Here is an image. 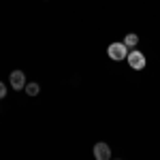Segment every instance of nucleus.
I'll return each instance as SVG.
<instances>
[{"label": "nucleus", "instance_id": "f257e3e1", "mask_svg": "<svg viewBox=\"0 0 160 160\" xmlns=\"http://www.w3.org/2000/svg\"><path fill=\"white\" fill-rule=\"evenodd\" d=\"M128 47L124 45V43H111L109 47H107V56H109L111 60L120 62V60H126L128 58Z\"/></svg>", "mask_w": 160, "mask_h": 160}, {"label": "nucleus", "instance_id": "f03ea898", "mask_svg": "<svg viewBox=\"0 0 160 160\" xmlns=\"http://www.w3.org/2000/svg\"><path fill=\"white\" fill-rule=\"evenodd\" d=\"M128 64H130V68H135V71H141V68H145V56L141 53L139 49H130L128 51Z\"/></svg>", "mask_w": 160, "mask_h": 160}, {"label": "nucleus", "instance_id": "7ed1b4c3", "mask_svg": "<svg viewBox=\"0 0 160 160\" xmlns=\"http://www.w3.org/2000/svg\"><path fill=\"white\" fill-rule=\"evenodd\" d=\"M9 81H11L13 90H24V88H26V75H24V71H13L11 77H9Z\"/></svg>", "mask_w": 160, "mask_h": 160}, {"label": "nucleus", "instance_id": "20e7f679", "mask_svg": "<svg viewBox=\"0 0 160 160\" xmlns=\"http://www.w3.org/2000/svg\"><path fill=\"white\" fill-rule=\"evenodd\" d=\"M94 158L96 160H111V148L107 143H96L94 145Z\"/></svg>", "mask_w": 160, "mask_h": 160}, {"label": "nucleus", "instance_id": "39448f33", "mask_svg": "<svg viewBox=\"0 0 160 160\" xmlns=\"http://www.w3.org/2000/svg\"><path fill=\"white\" fill-rule=\"evenodd\" d=\"M122 43L126 45V47H128V49H130V47H135L137 43H139V37H137L135 32H130V34H126V37H124Z\"/></svg>", "mask_w": 160, "mask_h": 160}, {"label": "nucleus", "instance_id": "423d86ee", "mask_svg": "<svg viewBox=\"0 0 160 160\" xmlns=\"http://www.w3.org/2000/svg\"><path fill=\"white\" fill-rule=\"evenodd\" d=\"M26 94H28V96H37L38 92H41V88H38V83H26Z\"/></svg>", "mask_w": 160, "mask_h": 160}, {"label": "nucleus", "instance_id": "0eeeda50", "mask_svg": "<svg viewBox=\"0 0 160 160\" xmlns=\"http://www.w3.org/2000/svg\"><path fill=\"white\" fill-rule=\"evenodd\" d=\"M4 96H7V86L0 81V98H4Z\"/></svg>", "mask_w": 160, "mask_h": 160}]
</instances>
